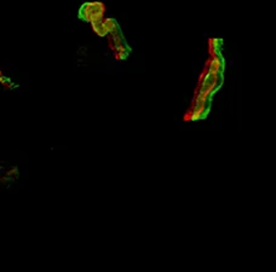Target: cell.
Instances as JSON below:
<instances>
[{
	"label": "cell",
	"instance_id": "cell-1",
	"mask_svg": "<svg viewBox=\"0 0 276 272\" xmlns=\"http://www.w3.org/2000/svg\"><path fill=\"white\" fill-rule=\"evenodd\" d=\"M223 74H213L205 69L200 76V82L196 92H201L212 97L223 85Z\"/></svg>",
	"mask_w": 276,
	"mask_h": 272
},
{
	"label": "cell",
	"instance_id": "cell-2",
	"mask_svg": "<svg viewBox=\"0 0 276 272\" xmlns=\"http://www.w3.org/2000/svg\"><path fill=\"white\" fill-rule=\"evenodd\" d=\"M104 13V6L99 2H90V4H85L81 7L80 15L84 19L90 21L91 23L93 22L102 21V17Z\"/></svg>",
	"mask_w": 276,
	"mask_h": 272
},
{
	"label": "cell",
	"instance_id": "cell-3",
	"mask_svg": "<svg viewBox=\"0 0 276 272\" xmlns=\"http://www.w3.org/2000/svg\"><path fill=\"white\" fill-rule=\"evenodd\" d=\"M210 104H211V99H209V101H206L205 103H201V104H193L189 113H188L187 119L193 120V121L205 119L210 111Z\"/></svg>",
	"mask_w": 276,
	"mask_h": 272
},
{
	"label": "cell",
	"instance_id": "cell-4",
	"mask_svg": "<svg viewBox=\"0 0 276 272\" xmlns=\"http://www.w3.org/2000/svg\"><path fill=\"white\" fill-rule=\"evenodd\" d=\"M211 59L207 62L206 69L207 71L213 74H223L224 73V59L222 57L221 52L220 53H215L211 54Z\"/></svg>",
	"mask_w": 276,
	"mask_h": 272
},
{
	"label": "cell",
	"instance_id": "cell-5",
	"mask_svg": "<svg viewBox=\"0 0 276 272\" xmlns=\"http://www.w3.org/2000/svg\"><path fill=\"white\" fill-rule=\"evenodd\" d=\"M222 44H223V41H222L221 39H211V40H210V53H211V54L220 53Z\"/></svg>",
	"mask_w": 276,
	"mask_h": 272
},
{
	"label": "cell",
	"instance_id": "cell-6",
	"mask_svg": "<svg viewBox=\"0 0 276 272\" xmlns=\"http://www.w3.org/2000/svg\"><path fill=\"white\" fill-rule=\"evenodd\" d=\"M0 79H1V73H0Z\"/></svg>",
	"mask_w": 276,
	"mask_h": 272
}]
</instances>
